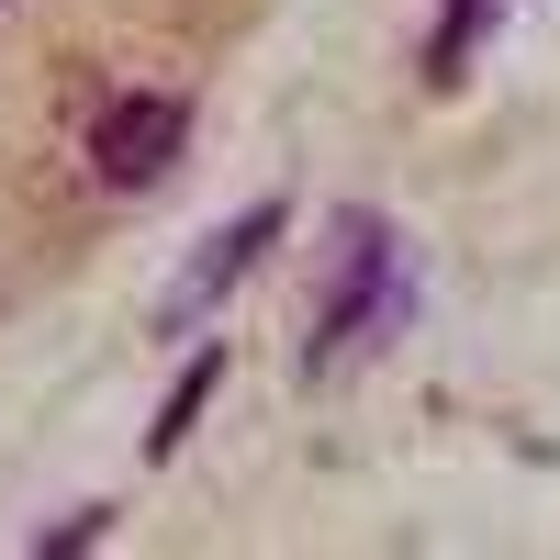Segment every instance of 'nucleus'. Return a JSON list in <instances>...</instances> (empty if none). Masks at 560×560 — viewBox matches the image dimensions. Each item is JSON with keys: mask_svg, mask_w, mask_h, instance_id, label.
<instances>
[{"mask_svg": "<svg viewBox=\"0 0 560 560\" xmlns=\"http://www.w3.org/2000/svg\"><path fill=\"white\" fill-rule=\"evenodd\" d=\"M102 527H113V516H102V504H90V516H57V527H45L34 549H45V560H57V549H90V538H102Z\"/></svg>", "mask_w": 560, "mask_h": 560, "instance_id": "nucleus-6", "label": "nucleus"}, {"mask_svg": "<svg viewBox=\"0 0 560 560\" xmlns=\"http://www.w3.org/2000/svg\"><path fill=\"white\" fill-rule=\"evenodd\" d=\"M179 147H191V102H179V90H124V102L90 113V179H102V191L168 179Z\"/></svg>", "mask_w": 560, "mask_h": 560, "instance_id": "nucleus-2", "label": "nucleus"}, {"mask_svg": "<svg viewBox=\"0 0 560 560\" xmlns=\"http://www.w3.org/2000/svg\"><path fill=\"white\" fill-rule=\"evenodd\" d=\"M493 12H504V0H438V34H427V79H459V68H471V45L493 34Z\"/></svg>", "mask_w": 560, "mask_h": 560, "instance_id": "nucleus-5", "label": "nucleus"}, {"mask_svg": "<svg viewBox=\"0 0 560 560\" xmlns=\"http://www.w3.org/2000/svg\"><path fill=\"white\" fill-rule=\"evenodd\" d=\"M404 325V258H393V236L370 213H348L337 224V269H325V314H314V370H337L348 348H382Z\"/></svg>", "mask_w": 560, "mask_h": 560, "instance_id": "nucleus-1", "label": "nucleus"}, {"mask_svg": "<svg viewBox=\"0 0 560 560\" xmlns=\"http://www.w3.org/2000/svg\"><path fill=\"white\" fill-rule=\"evenodd\" d=\"M269 236H280V202H247L236 224H213V236L191 247V258H179V280H168V303H158V325H168V337H179V325H202L224 292H236V280L269 258Z\"/></svg>", "mask_w": 560, "mask_h": 560, "instance_id": "nucleus-3", "label": "nucleus"}, {"mask_svg": "<svg viewBox=\"0 0 560 560\" xmlns=\"http://www.w3.org/2000/svg\"><path fill=\"white\" fill-rule=\"evenodd\" d=\"M213 382H224V359H213V348H202V359H191V370H179V393H168V404H158V415H147V459H168V448H179V438H191V427H202V404H213Z\"/></svg>", "mask_w": 560, "mask_h": 560, "instance_id": "nucleus-4", "label": "nucleus"}]
</instances>
